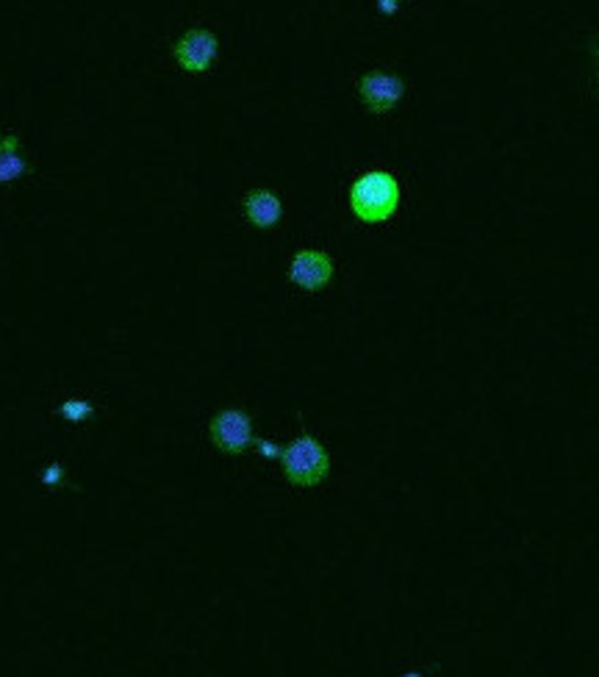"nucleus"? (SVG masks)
<instances>
[{"mask_svg": "<svg viewBox=\"0 0 599 677\" xmlns=\"http://www.w3.org/2000/svg\"><path fill=\"white\" fill-rule=\"evenodd\" d=\"M400 206V184L386 170L364 173L350 189V209L364 222H386Z\"/></svg>", "mask_w": 599, "mask_h": 677, "instance_id": "nucleus-1", "label": "nucleus"}, {"mask_svg": "<svg viewBox=\"0 0 599 677\" xmlns=\"http://www.w3.org/2000/svg\"><path fill=\"white\" fill-rule=\"evenodd\" d=\"M283 475L289 483L294 486H317L328 478L330 472V456L325 444L312 433H300L297 439L283 447Z\"/></svg>", "mask_w": 599, "mask_h": 677, "instance_id": "nucleus-2", "label": "nucleus"}, {"mask_svg": "<svg viewBox=\"0 0 599 677\" xmlns=\"http://www.w3.org/2000/svg\"><path fill=\"white\" fill-rule=\"evenodd\" d=\"M211 442L222 453L239 456L247 447H252V420L245 408H222L211 417Z\"/></svg>", "mask_w": 599, "mask_h": 677, "instance_id": "nucleus-3", "label": "nucleus"}, {"mask_svg": "<svg viewBox=\"0 0 599 677\" xmlns=\"http://www.w3.org/2000/svg\"><path fill=\"white\" fill-rule=\"evenodd\" d=\"M406 79L389 70H369L361 75L359 95L372 115H386L406 97Z\"/></svg>", "mask_w": 599, "mask_h": 677, "instance_id": "nucleus-4", "label": "nucleus"}, {"mask_svg": "<svg viewBox=\"0 0 599 677\" xmlns=\"http://www.w3.org/2000/svg\"><path fill=\"white\" fill-rule=\"evenodd\" d=\"M220 54V39L209 28H192L173 45V56L186 72H205Z\"/></svg>", "mask_w": 599, "mask_h": 677, "instance_id": "nucleus-5", "label": "nucleus"}, {"mask_svg": "<svg viewBox=\"0 0 599 677\" xmlns=\"http://www.w3.org/2000/svg\"><path fill=\"white\" fill-rule=\"evenodd\" d=\"M333 258L322 250H300L289 261V281L306 292H319L333 278Z\"/></svg>", "mask_w": 599, "mask_h": 677, "instance_id": "nucleus-6", "label": "nucleus"}, {"mask_svg": "<svg viewBox=\"0 0 599 677\" xmlns=\"http://www.w3.org/2000/svg\"><path fill=\"white\" fill-rule=\"evenodd\" d=\"M242 209H245L250 225L261 231H272L283 217V200L272 189H252L242 200Z\"/></svg>", "mask_w": 599, "mask_h": 677, "instance_id": "nucleus-7", "label": "nucleus"}, {"mask_svg": "<svg viewBox=\"0 0 599 677\" xmlns=\"http://www.w3.org/2000/svg\"><path fill=\"white\" fill-rule=\"evenodd\" d=\"M28 173V162L23 156L17 137H7L0 142V184H14Z\"/></svg>", "mask_w": 599, "mask_h": 677, "instance_id": "nucleus-8", "label": "nucleus"}, {"mask_svg": "<svg viewBox=\"0 0 599 677\" xmlns=\"http://www.w3.org/2000/svg\"><path fill=\"white\" fill-rule=\"evenodd\" d=\"M61 420L72 422V425H81V422L92 420L95 417V402L84 400V397H67L59 408H56Z\"/></svg>", "mask_w": 599, "mask_h": 677, "instance_id": "nucleus-9", "label": "nucleus"}, {"mask_svg": "<svg viewBox=\"0 0 599 677\" xmlns=\"http://www.w3.org/2000/svg\"><path fill=\"white\" fill-rule=\"evenodd\" d=\"M252 447L258 450V456L267 458V462H281L283 458V447L272 439H252Z\"/></svg>", "mask_w": 599, "mask_h": 677, "instance_id": "nucleus-10", "label": "nucleus"}, {"mask_svg": "<svg viewBox=\"0 0 599 677\" xmlns=\"http://www.w3.org/2000/svg\"><path fill=\"white\" fill-rule=\"evenodd\" d=\"M43 483L48 486V489H56V486L64 483V464H59V462L48 464L43 472Z\"/></svg>", "mask_w": 599, "mask_h": 677, "instance_id": "nucleus-11", "label": "nucleus"}, {"mask_svg": "<svg viewBox=\"0 0 599 677\" xmlns=\"http://www.w3.org/2000/svg\"><path fill=\"white\" fill-rule=\"evenodd\" d=\"M591 72H594V86L599 92V36L591 39Z\"/></svg>", "mask_w": 599, "mask_h": 677, "instance_id": "nucleus-12", "label": "nucleus"}, {"mask_svg": "<svg viewBox=\"0 0 599 677\" xmlns=\"http://www.w3.org/2000/svg\"><path fill=\"white\" fill-rule=\"evenodd\" d=\"M378 12L386 17H395L400 12V0H378Z\"/></svg>", "mask_w": 599, "mask_h": 677, "instance_id": "nucleus-13", "label": "nucleus"}]
</instances>
